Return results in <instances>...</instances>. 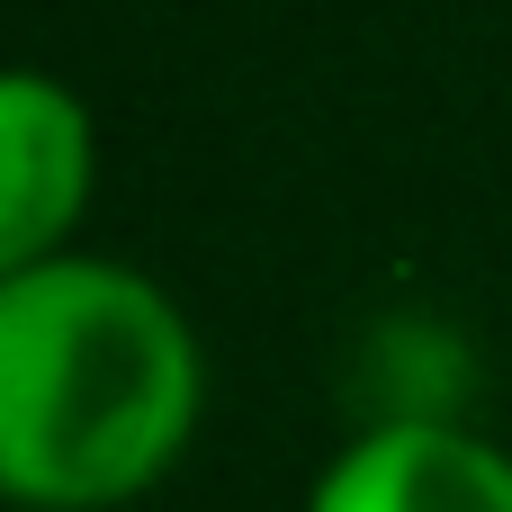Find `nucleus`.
Listing matches in <instances>:
<instances>
[{
	"label": "nucleus",
	"mask_w": 512,
	"mask_h": 512,
	"mask_svg": "<svg viewBox=\"0 0 512 512\" xmlns=\"http://www.w3.org/2000/svg\"><path fill=\"white\" fill-rule=\"evenodd\" d=\"M198 405V333L144 270L63 252L0 279V504H135L180 468Z\"/></svg>",
	"instance_id": "1"
},
{
	"label": "nucleus",
	"mask_w": 512,
	"mask_h": 512,
	"mask_svg": "<svg viewBox=\"0 0 512 512\" xmlns=\"http://www.w3.org/2000/svg\"><path fill=\"white\" fill-rule=\"evenodd\" d=\"M90 108L54 72L0 63V279L45 270L72 252V225L90 207Z\"/></svg>",
	"instance_id": "2"
},
{
	"label": "nucleus",
	"mask_w": 512,
	"mask_h": 512,
	"mask_svg": "<svg viewBox=\"0 0 512 512\" xmlns=\"http://www.w3.org/2000/svg\"><path fill=\"white\" fill-rule=\"evenodd\" d=\"M306 512H512V459L459 423H378L333 450Z\"/></svg>",
	"instance_id": "3"
}]
</instances>
